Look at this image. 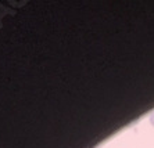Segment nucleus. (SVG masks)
Wrapping results in <instances>:
<instances>
[{
    "instance_id": "1",
    "label": "nucleus",
    "mask_w": 154,
    "mask_h": 148,
    "mask_svg": "<svg viewBox=\"0 0 154 148\" xmlns=\"http://www.w3.org/2000/svg\"><path fill=\"white\" fill-rule=\"evenodd\" d=\"M149 122H150V125L151 126H154V112L150 115V118H149Z\"/></svg>"
}]
</instances>
